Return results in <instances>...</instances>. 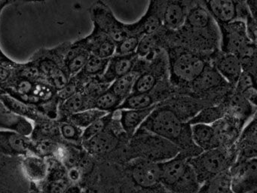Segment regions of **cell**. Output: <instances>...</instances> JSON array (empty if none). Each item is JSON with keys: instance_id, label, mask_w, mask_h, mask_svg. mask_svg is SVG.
<instances>
[{"instance_id": "d590c367", "label": "cell", "mask_w": 257, "mask_h": 193, "mask_svg": "<svg viewBox=\"0 0 257 193\" xmlns=\"http://www.w3.org/2000/svg\"><path fill=\"white\" fill-rule=\"evenodd\" d=\"M159 103V98L153 90L147 93H132L121 103L118 109H147L154 107Z\"/></svg>"}, {"instance_id": "4fadbf2b", "label": "cell", "mask_w": 257, "mask_h": 193, "mask_svg": "<svg viewBox=\"0 0 257 193\" xmlns=\"http://www.w3.org/2000/svg\"><path fill=\"white\" fill-rule=\"evenodd\" d=\"M228 173L233 193H256V158L236 159Z\"/></svg>"}, {"instance_id": "52a82bcc", "label": "cell", "mask_w": 257, "mask_h": 193, "mask_svg": "<svg viewBox=\"0 0 257 193\" xmlns=\"http://www.w3.org/2000/svg\"><path fill=\"white\" fill-rule=\"evenodd\" d=\"M129 138H121L107 128L89 140L82 142V146L97 162L121 164L122 149Z\"/></svg>"}, {"instance_id": "2e32d148", "label": "cell", "mask_w": 257, "mask_h": 193, "mask_svg": "<svg viewBox=\"0 0 257 193\" xmlns=\"http://www.w3.org/2000/svg\"><path fill=\"white\" fill-rule=\"evenodd\" d=\"M162 103L168 106L185 122H189L202 109L213 106L208 100L183 93H176Z\"/></svg>"}, {"instance_id": "d6986e66", "label": "cell", "mask_w": 257, "mask_h": 193, "mask_svg": "<svg viewBox=\"0 0 257 193\" xmlns=\"http://www.w3.org/2000/svg\"><path fill=\"white\" fill-rule=\"evenodd\" d=\"M49 168L47 177L38 185L40 193H65L72 185L67 168L55 158H48Z\"/></svg>"}, {"instance_id": "7402d4cb", "label": "cell", "mask_w": 257, "mask_h": 193, "mask_svg": "<svg viewBox=\"0 0 257 193\" xmlns=\"http://www.w3.org/2000/svg\"><path fill=\"white\" fill-rule=\"evenodd\" d=\"M79 39L90 54L93 55L108 59L115 54L116 43L97 27H93L90 34Z\"/></svg>"}, {"instance_id": "4dcf8cb0", "label": "cell", "mask_w": 257, "mask_h": 193, "mask_svg": "<svg viewBox=\"0 0 257 193\" xmlns=\"http://www.w3.org/2000/svg\"><path fill=\"white\" fill-rule=\"evenodd\" d=\"M90 54L80 39L71 42L64 57V67L69 76H73L82 71Z\"/></svg>"}, {"instance_id": "4316f807", "label": "cell", "mask_w": 257, "mask_h": 193, "mask_svg": "<svg viewBox=\"0 0 257 193\" xmlns=\"http://www.w3.org/2000/svg\"><path fill=\"white\" fill-rule=\"evenodd\" d=\"M223 101L226 107L225 115L237 118L245 123H247L256 115V106L252 105L240 93L234 90L228 93Z\"/></svg>"}, {"instance_id": "44dd1931", "label": "cell", "mask_w": 257, "mask_h": 193, "mask_svg": "<svg viewBox=\"0 0 257 193\" xmlns=\"http://www.w3.org/2000/svg\"><path fill=\"white\" fill-rule=\"evenodd\" d=\"M210 62L227 82L234 87L242 72L241 65L238 57L234 54L223 52L219 49L211 54Z\"/></svg>"}, {"instance_id": "816d5d0a", "label": "cell", "mask_w": 257, "mask_h": 193, "mask_svg": "<svg viewBox=\"0 0 257 193\" xmlns=\"http://www.w3.org/2000/svg\"><path fill=\"white\" fill-rule=\"evenodd\" d=\"M3 10L0 9V15L2 13ZM18 62L15 61L13 59L7 55L3 51L2 48L0 47V65L6 66H16Z\"/></svg>"}, {"instance_id": "cb8c5ba5", "label": "cell", "mask_w": 257, "mask_h": 193, "mask_svg": "<svg viewBox=\"0 0 257 193\" xmlns=\"http://www.w3.org/2000/svg\"><path fill=\"white\" fill-rule=\"evenodd\" d=\"M237 158L250 159L257 156L256 115L246 124L235 143Z\"/></svg>"}, {"instance_id": "9c48e42d", "label": "cell", "mask_w": 257, "mask_h": 193, "mask_svg": "<svg viewBox=\"0 0 257 193\" xmlns=\"http://www.w3.org/2000/svg\"><path fill=\"white\" fill-rule=\"evenodd\" d=\"M120 172L119 164L96 163L81 184V193H119Z\"/></svg>"}, {"instance_id": "7c38bea8", "label": "cell", "mask_w": 257, "mask_h": 193, "mask_svg": "<svg viewBox=\"0 0 257 193\" xmlns=\"http://www.w3.org/2000/svg\"><path fill=\"white\" fill-rule=\"evenodd\" d=\"M220 34L219 49L225 53L241 55L252 44L246 34L244 21L234 20L226 24L218 25Z\"/></svg>"}, {"instance_id": "db71d44e", "label": "cell", "mask_w": 257, "mask_h": 193, "mask_svg": "<svg viewBox=\"0 0 257 193\" xmlns=\"http://www.w3.org/2000/svg\"><path fill=\"white\" fill-rule=\"evenodd\" d=\"M82 189H81L80 185H71L68 188L65 193H81Z\"/></svg>"}, {"instance_id": "74e56055", "label": "cell", "mask_w": 257, "mask_h": 193, "mask_svg": "<svg viewBox=\"0 0 257 193\" xmlns=\"http://www.w3.org/2000/svg\"><path fill=\"white\" fill-rule=\"evenodd\" d=\"M226 113V107L222 101L216 105L210 106L202 109L193 119L189 121L190 125L194 124H207L211 125L213 122L223 117Z\"/></svg>"}, {"instance_id": "ba28073f", "label": "cell", "mask_w": 257, "mask_h": 193, "mask_svg": "<svg viewBox=\"0 0 257 193\" xmlns=\"http://www.w3.org/2000/svg\"><path fill=\"white\" fill-rule=\"evenodd\" d=\"M22 158L0 153V193H40L38 186L24 175Z\"/></svg>"}, {"instance_id": "681fc988", "label": "cell", "mask_w": 257, "mask_h": 193, "mask_svg": "<svg viewBox=\"0 0 257 193\" xmlns=\"http://www.w3.org/2000/svg\"><path fill=\"white\" fill-rule=\"evenodd\" d=\"M245 26H246V34L248 38L250 39L254 43H256L257 37V25L256 19L252 18L250 15H248L244 21Z\"/></svg>"}, {"instance_id": "8d00e7d4", "label": "cell", "mask_w": 257, "mask_h": 193, "mask_svg": "<svg viewBox=\"0 0 257 193\" xmlns=\"http://www.w3.org/2000/svg\"><path fill=\"white\" fill-rule=\"evenodd\" d=\"M120 168H121V173H120L119 185H118L119 193H172L166 189L162 183L153 185V186H141V185H136L124 174L121 165H120Z\"/></svg>"}, {"instance_id": "f1b7e54d", "label": "cell", "mask_w": 257, "mask_h": 193, "mask_svg": "<svg viewBox=\"0 0 257 193\" xmlns=\"http://www.w3.org/2000/svg\"><path fill=\"white\" fill-rule=\"evenodd\" d=\"M147 60L138 57V60L132 71L125 75L116 78L111 83L109 88L119 98L121 102L124 101L133 90L134 85L140 74L143 72L145 67Z\"/></svg>"}, {"instance_id": "d6a6232c", "label": "cell", "mask_w": 257, "mask_h": 193, "mask_svg": "<svg viewBox=\"0 0 257 193\" xmlns=\"http://www.w3.org/2000/svg\"><path fill=\"white\" fill-rule=\"evenodd\" d=\"M191 130L192 140L201 150L206 151L219 147V143L212 125L194 124L191 125Z\"/></svg>"}, {"instance_id": "c3c4849f", "label": "cell", "mask_w": 257, "mask_h": 193, "mask_svg": "<svg viewBox=\"0 0 257 193\" xmlns=\"http://www.w3.org/2000/svg\"><path fill=\"white\" fill-rule=\"evenodd\" d=\"M16 66H6L0 65V94L5 93L9 86L13 82L16 76V70H15Z\"/></svg>"}, {"instance_id": "30bf717a", "label": "cell", "mask_w": 257, "mask_h": 193, "mask_svg": "<svg viewBox=\"0 0 257 193\" xmlns=\"http://www.w3.org/2000/svg\"><path fill=\"white\" fill-rule=\"evenodd\" d=\"M93 27L106 33L115 43L131 36L127 24L121 22L103 0H96L89 9Z\"/></svg>"}, {"instance_id": "11a10c76", "label": "cell", "mask_w": 257, "mask_h": 193, "mask_svg": "<svg viewBox=\"0 0 257 193\" xmlns=\"http://www.w3.org/2000/svg\"><path fill=\"white\" fill-rule=\"evenodd\" d=\"M15 2H16V0H0V9L4 11L6 7L13 4Z\"/></svg>"}, {"instance_id": "83f0119b", "label": "cell", "mask_w": 257, "mask_h": 193, "mask_svg": "<svg viewBox=\"0 0 257 193\" xmlns=\"http://www.w3.org/2000/svg\"><path fill=\"white\" fill-rule=\"evenodd\" d=\"M0 101L13 113L31 121L33 123L50 119L46 117L37 106L23 102L7 93L0 94Z\"/></svg>"}, {"instance_id": "f5cc1de1", "label": "cell", "mask_w": 257, "mask_h": 193, "mask_svg": "<svg viewBox=\"0 0 257 193\" xmlns=\"http://www.w3.org/2000/svg\"><path fill=\"white\" fill-rule=\"evenodd\" d=\"M245 5L252 18L256 19L257 0H245Z\"/></svg>"}, {"instance_id": "f546056e", "label": "cell", "mask_w": 257, "mask_h": 193, "mask_svg": "<svg viewBox=\"0 0 257 193\" xmlns=\"http://www.w3.org/2000/svg\"><path fill=\"white\" fill-rule=\"evenodd\" d=\"M96 98L85 93L83 90L75 93L58 106V116L57 120L67 119L71 115L88 109L94 108Z\"/></svg>"}, {"instance_id": "ee69618b", "label": "cell", "mask_w": 257, "mask_h": 193, "mask_svg": "<svg viewBox=\"0 0 257 193\" xmlns=\"http://www.w3.org/2000/svg\"><path fill=\"white\" fill-rule=\"evenodd\" d=\"M121 101L110 89H106L100 93L94 101V108L98 109L105 113H110L119 108Z\"/></svg>"}, {"instance_id": "ab89813d", "label": "cell", "mask_w": 257, "mask_h": 193, "mask_svg": "<svg viewBox=\"0 0 257 193\" xmlns=\"http://www.w3.org/2000/svg\"><path fill=\"white\" fill-rule=\"evenodd\" d=\"M197 193H233L228 170L201 184Z\"/></svg>"}, {"instance_id": "ffe728a7", "label": "cell", "mask_w": 257, "mask_h": 193, "mask_svg": "<svg viewBox=\"0 0 257 193\" xmlns=\"http://www.w3.org/2000/svg\"><path fill=\"white\" fill-rule=\"evenodd\" d=\"M189 166V158L179 152L176 156L159 163L160 182L168 191L180 180Z\"/></svg>"}, {"instance_id": "f907efd6", "label": "cell", "mask_w": 257, "mask_h": 193, "mask_svg": "<svg viewBox=\"0 0 257 193\" xmlns=\"http://www.w3.org/2000/svg\"><path fill=\"white\" fill-rule=\"evenodd\" d=\"M240 94L247 100L249 103L252 104V105L256 106L257 104V91H256V86H252V87H249V88L245 90L244 91L242 92Z\"/></svg>"}, {"instance_id": "d4e9b609", "label": "cell", "mask_w": 257, "mask_h": 193, "mask_svg": "<svg viewBox=\"0 0 257 193\" xmlns=\"http://www.w3.org/2000/svg\"><path fill=\"white\" fill-rule=\"evenodd\" d=\"M138 59V56L136 53L127 55L114 54L109 58L107 67L104 73L99 77V79L102 82L110 85L111 83L116 78L132 71Z\"/></svg>"}, {"instance_id": "484cf974", "label": "cell", "mask_w": 257, "mask_h": 193, "mask_svg": "<svg viewBox=\"0 0 257 193\" xmlns=\"http://www.w3.org/2000/svg\"><path fill=\"white\" fill-rule=\"evenodd\" d=\"M21 166L25 177L37 186L46 179L49 173L48 158L35 154H28L22 157Z\"/></svg>"}, {"instance_id": "60d3db41", "label": "cell", "mask_w": 257, "mask_h": 193, "mask_svg": "<svg viewBox=\"0 0 257 193\" xmlns=\"http://www.w3.org/2000/svg\"><path fill=\"white\" fill-rule=\"evenodd\" d=\"M159 49H162L159 44V39L158 35H145L140 39L136 54L141 58H145L147 60L153 58L156 53Z\"/></svg>"}, {"instance_id": "1f68e13d", "label": "cell", "mask_w": 257, "mask_h": 193, "mask_svg": "<svg viewBox=\"0 0 257 193\" xmlns=\"http://www.w3.org/2000/svg\"><path fill=\"white\" fill-rule=\"evenodd\" d=\"M33 127L32 122L15 114L0 101V130H11L30 136L32 133Z\"/></svg>"}, {"instance_id": "5bb4252c", "label": "cell", "mask_w": 257, "mask_h": 193, "mask_svg": "<svg viewBox=\"0 0 257 193\" xmlns=\"http://www.w3.org/2000/svg\"><path fill=\"white\" fill-rule=\"evenodd\" d=\"M166 0H150L147 12L136 22L127 24L131 36L139 37L157 33L163 27Z\"/></svg>"}, {"instance_id": "277c9868", "label": "cell", "mask_w": 257, "mask_h": 193, "mask_svg": "<svg viewBox=\"0 0 257 193\" xmlns=\"http://www.w3.org/2000/svg\"><path fill=\"white\" fill-rule=\"evenodd\" d=\"M180 152L174 143L140 127L124 145L122 164L133 159H144L155 163L171 159Z\"/></svg>"}, {"instance_id": "bcb514c9", "label": "cell", "mask_w": 257, "mask_h": 193, "mask_svg": "<svg viewBox=\"0 0 257 193\" xmlns=\"http://www.w3.org/2000/svg\"><path fill=\"white\" fill-rule=\"evenodd\" d=\"M110 113H107L102 117L99 118L97 120L94 121L91 125H88L87 128L83 129L82 134V142L89 140L91 137L98 134L106 129L108 122L110 119Z\"/></svg>"}, {"instance_id": "9a60e30c", "label": "cell", "mask_w": 257, "mask_h": 193, "mask_svg": "<svg viewBox=\"0 0 257 193\" xmlns=\"http://www.w3.org/2000/svg\"><path fill=\"white\" fill-rule=\"evenodd\" d=\"M120 165L124 174L136 185L153 186L161 183L159 163L133 159Z\"/></svg>"}, {"instance_id": "8992f818", "label": "cell", "mask_w": 257, "mask_h": 193, "mask_svg": "<svg viewBox=\"0 0 257 193\" xmlns=\"http://www.w3.org/2000/svg\"><path fill=\"white\" fill-rule=\"evenodd\" d=\"M237 158L235 147L231 149L217 147L202 151L201 153L189 158L200 184L229 170Z\"/></svg>"}, {"instance_id": "e575fe53", "label": "cell", "mask_w": 257, "mask_h": 193, "mask_svg": "<svg viewBox=\"0 0 257 193\" xmlns=\"http://www.w3.org/2000/svg\"><path fill=\"white\" fill-rule=\"evenodd\" d=\"M33 124L34 127L32 133L30 135L31 140H54L61 141L59 122L57 119H48Z\"/></svg>"}, {"instance_id": "b9f144b4", "label": "cell", "mask_w": 257, "mask_h": 193, "mask_svg": "<svg viewBox=\"0 0 257 193\" xmlns=\"http://www.w3.org/2000/svg\"><path fill=\"white\" fill-rule=\"evenodd\" d=\"M109 58H101L90 54L86 63L81 72L89 78H99L104 73Z\"/></svg>"}, {"instance_id": "3957f363", "label": "cell", "mask_w": 257, "mask_h": 193, "mask_svg": "<svg viewBox=\"0 0 257 193\" xmlns=\"http://www.w3.org/2000/svg\"><path fill=\"white\" fill-rule=\"evenodd\" d=\"M168 56L169 81L176 93L189 94L192 83L210 62L211 54H202L182 47L165 50Z\"/></svg>"}, {"instance_id": "7a4b0ae2", "label": "cell", "mask_w": 257, "mask_h": 193, "mask_svg": "<svg viewBox=\"0 0 257 193\" xmlns=\"http://www.w3.org/2000/svg\"><path fill=\"white\" fill-rule=\"evenodd\" d=\"M141 127L174 143L180 149V153L186 158H192L202 152L192 140L190 124L182 121L162 103L156 106Z\"/></svg>"}, {"instance_id": "7bdbcfd3", "label": "cell", "mask_w": 257, "mask_h": 193, "mask_svg": "<svg viewBox=\"0 0 257 193\" xmlns=\"http://www.w3.org/2000/svg\"><path fill=\"white\" fill-rule=\"evenodd\" d=\"M106 113H107L101 111V110H98V109H88V110H83V111L71 115V116L67 117V119L70 120V122H73L75 125H77L79 128L85 129L88 125L93 123L94 121L104 116Z\"/></svg>"}, {"instance_id": "f35d334b", "label": "cell", "mask_w": 257, "mask_h": 193, "mask_svg": "<svg viewBox=\"0 0 257 193\" xmlns=\"http://www.w3.org/2000/svg\"><path fill=\"white\" fill-rule=\"evenodd\" d=\"M58 121L59 122L61 141L73 146H82L83 129L79 128L67 119Z\"/></svg>"}, {"instance_id": "e0dca14e", "label": "cell", "mask_w": 257, "mask_h": 193, "mask_svg": "<svg viewBox=\"0 0 257 193\" xmlns=\"http://www.w3.org/2000/svg\"><path fill=\"white\" fill-rule=\"evenodd\" d=\"M246 123L243 121L225 115L216 122L211 124L214 129L219 147L231 149L235 147V143Z\"/></svg>"}, {"instance_id": "6da1fadb", "label": "cell", "mask_w": 257, "mask_h": 193, "mask_svg": "<svg viewBox=\"0 0 257 193\" xmlns=\"http://www.w3.org/2000/svg\"><path fill=\"white\" fill-rule=\"evenodd\" d=\"M161 48L182 47L202 54L219 50V27L208 11L197 2L189 11L184 24L177 30L162 27L157 33Z\"/></svg>"}, {"instance_id": "836d02e7", "label": "cell", "mask_w": 257, "mask_h": 193, "mask_svg": "<svg viewBox=\"0 0 257 193\" xmlns=\"http://www.w3.org/2000/svg\"><path fill=\"white\" fill-rule=\"evenodd\" d=\"M154 107L147 109H124L121 110V123L123 128L129 137H132L137 130L144 123V121L150 116L151 112L154 110Z\"/></svg>"}, {"instance_id": "ac0fdd59", "label": "cell", "mask_w": 257, "mask_h": 193, "mask_svg": "<svg viewBox=\"0 0 257 193\" xmlns=\"http://www.w3.org/2000/svg\"><path fill=\"white\" fill-rule=\"evenodd\" d=\"M32 140L11 130H0V153L10 157H24L31 153Z\"/></svg>"}, {"instance_id": "f6af8a7d", "label": "cell", "mask_w": 257, "mask_h": 193, "mask_svg": "<svg viewBox=\"0 0 257 193\" xmlns=\"http://www.w3.org/2000/svg\"><path fill=\"white\" fill-rule=\"evenodd\" d=\"M61 143L54 140H32L31 153L44 158H54Z\"/></svg>"}, {"instance_id": "603a6c76", "label": "cell", "mask_w": 257, "mask_h": 193, "mask_svg": "<svg viewBox=\"0 0 257 193\" xmlns=\"http://www.w3.org/2000/svg\"><path fill=\"white\" fill-rule=\"evenodd\" d=\"M197 2L198 0H166L163 15L164 28L178 30L184 24L189 11Z\"/></svg>"}, {"instance_id": "5b68a950", "label": "cell", "mask_w": 257, "mask_h": 193, "mask_svg": "<svg viewBox=\"0 0 257 193\" xmlns=\"http://www.w3.org/2000/svg\"><path fill=\"white\" fill-rule=\"evenodd\" d=\"M70 44L71 42H64L53 48H40L29 59L43 79L57 90L64 87L70 78L64 67V57Z\"/></svg>"}, {"instance_id": "7dc6e473", "label": "cell", "mask_w": 257, "mask_h": 193, "mask_svg": "<svg viewBox=\"0 0 257 193\" xmlns=\"http://www.w3.org/2000/svg\"><path fill=\"white\" fill-rule=\"evenodd\" d=\"M141 37L137 36H129L121 42L116 44L115 54L127 55L136 53L138 44Z\"/></svg>"}, {"instance_id": "8fae6325", "label": "cell", "mask_w": 257, "mask_h": 193, "mask_svg": "<svg viewBox=\"0 0 257 193\" xmlns=\"http://www.w3.org/2000/svg\"><path fill=\"white\" fill-rule=\"evenodd\" d=\"M168 78V56L165 50L159 49L153 58L147 60L144 70L135 81L132 93L150 92L159 82Z\"/></svg>"}]
</instances>
